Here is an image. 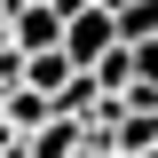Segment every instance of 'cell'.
<instances>
[{
	"instance_id": "1",
	"label": "cell",
	"mask_w": 158,
	"mask_h": 158,
	"mask_svg": "<svg viewBox=\"0 0 158 158\" xmlns=\"http://www.w3.org/2000/svg\"><path fill=\"white\" fill-rule=\"evenodd\" d=\"M103 48H118V40H111V16H103V8L71 16V24H63V40H56V56L71 63V71H95V56H103Z\"/></svg>"
},
{
	"instance_id": "2",
	"label": "cell",
	"mask_w": 158,
	"mask_h": 158,
	"mask_svg": "<svg viewBox=\"0 0 158 158\" xmlns=\"http://www.w3.org/2000/svg\"><path fill=\"white\" fill-rule=\"evenodd\" d=\"M24 150H32V158H71L79 150V127H71V118H48L40 135H24Z\"/></svg>"
},
{
	"instance_id": "3",
	"label": "cell",
	"mask_w": 158,
	"mask_h": 158,
	"mask_svg": "<svg viewBox=\"0 0 158 158\" xmlns=\"http://www.w3.org/2000/svg\"><path fill=\"white\" fill-rule=\"evenodd\" d=\"M95 8H103V16H118V8H142V0H95Z\"/></svg>"
}]
</instances>
